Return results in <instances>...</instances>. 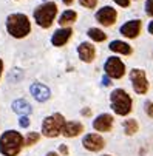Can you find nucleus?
<instances>
[{
	"instance_id": "423d86ee",
	"label": "nucleus",
	"mask_w": 153,
	"mask_h": 156,
	"mask_svg": "<svg viewBox=\"0 0 153 156\" xmlns=\"http://www.w3.org/2000/svg\"><path fill=\"white\" fill-rule=\"evenodd\" d=\"M104 70H105V74L112 79H121L124 74H125V65L124 62L119 59V57H108L105 65H104Z\"/></svg>"
},
{
	"instance_id": "412c9836",
	"label": "nucleus",
	"mask_w": 153,
	"mask_h": 156,
	"mask_svg": "<svg viewBox=\"0 0 153 156\" xmlns=\"http://www.w3.org/2000/svg\"><path fill=\"white\" fill-rule=\"evenodd\" d=\"M8 79L11 82H20L22 79H23V71H22L20 68H12L9 76H8Z\"/></svg>"
},
{
	"instance_id": "2eb2a0df",
	"label": "nucleus",
	"mask_w": 153,
	"mask_h": 156,
	"mask_svg": "<svg viewBox=\"0 0 153 156\" xmlns=\"http://www.w3.org/2000/svg\"><path fill=\"white\" fill-rule=\"evenodd\" d=\"M84 131V125L79 124V122H65L63 128H62V133H63V136H67V138H74L77 135H80V133Z\"/></svg>"
},
{
	"instance_id": "1a4fd4ad",
	"label": "nucleus",
	"mask_w": 153,
	"mask_h": 156,
	"mask_svg": "<svg viewBox=\"0 0 153 156\" xmlns=\"http://www.w3.org/2000/svg\"><path fill=\"white\" fill-rule=\"evenodd\" d=\"M141 28H142V22L139 19H133V20H128L127 23H124L119 28V33L127 39H136L141 33Z\"/></svg>"
},
{
	"instance_id": "7c9ffc66",
	"label": "nucleus",
	"mask_w": 153,
	"mask_h": 156,
	"mask_svg": "<svg viewBox=\"0 0 153 156\" xmlns=\"http://www.w3.org/2000/svg\"><path fill=\"white\" fill-rule=\"evenodd\" d=\"M91 113V111L88 110V108H85V110H82V115H90Z\"/></svg>"
},
{
	"instance_id": "2f4dec72",
	"label": "nucleus",
	"mask_w": 153,
	"mask_h": 156,
	"mask_svg": "<svg viewBox=\"0 0 153 156\" xmlns=\"http://www.w3.org/2000/svg\"><path fill=\"white\" fill-rule=\"evenodd\" d=\"M62 2H63L65 5H71V3H73V0H62Z\"/></svg>"
},
{
	"instance_id": "a211bd4d",
	"label": "nucleus",
	"mask_w": 153,
	"mask_h": 156,
	"mask_svg": "<svg viewBox=\"0 0 153 156\" xmlns=\"http://www.w3.org/2000/svg\"><path fill=\"white\" fill-rule=\"evenodd\" d=\"M77 19V14L76 11H71V9H67L65 12H62L60 19H59V25L60 27H67V25H71L73 22H76Z\"/></svg>"
},
{
	"instance_id": "f03ea898",
	"label": "nucleus",
	"mask_w": 153,
	"mask_h": 156,
	"mask_svg": "<svg viewBox=\"0 0 153 156\" xmlns=\"http://www.w3.org/2000/svg\"><path fill=\"white\" fill-rule=\"evenodd\" d=\"M22 145H23V138L19 131H5L0 138V153L5 156H16L20 151Z\"/></svg>"
},
{
	"instance_id": "6e6552de",
	"label": "nucleus",
	"mask_w": 153,
	"mask_h": 156,
	"mask_svg": "<svg viewBox=\"0 0 153 156\" xmlns=\"http://www.w3.org/2000/svg\"><path fill=\"white\" fill-rule=\"evenodd\" d=\"M118 19V12L112 6H104L96 12V20L104 27H112Z\"/></svg>"
},
{
	"instance_id": "7ed1b4c3",
	"label": "nucleus",
	"mask_w": 153,
	"mask_h": 156,
	"mask_svg": "<svg viewBox=\"0 0 153 156\" xmlns=\"http://www.w3.org/2000/svg\"><path fill=\"white\" fill-rule=\"evenodd\" d=\"M110 101H112V108L116 115L119 116H127L132 111V98L130 94L122 90V88H116V90L110 94Z\"/></svg>"
},
{
	"instance_id": "20e7f679",
	"label": "nucleus",
	"mask_w": 153,
	"mask_h": 156,
	"mask_svg": "<svg viewBox=\"0 0 153 156\" xmlns=\"http://www.w3.org/2000/svg\"><path fill=\"white\" fill-rule=\"evenodd\" d=\"M57 14V6L54 2H47L34 9V20L42 28H50L53 25V20Z\"/></svg>"
},
{
	"instance_id": "72a5a7b5",
	"label": "nucleus",
	"mask_w": 153,
	"mask_h": 156,
	"mask_svg": "<svg viewBox=\"0 0 153 156\" xmlns=\"http://www.w3.org/2000/svg\"><path fill=\"white\" fill-rule=\"evenodd\" d=\"M104 156H110V154H104Z\"/></svg>"
},
{
	"instance_id": "dca6fc26",
	"label": "nucleus",
	"mask_w": 153,
	"mask_h": 156,
	"mask_svg": "<svg viewBox=\"0 0 153 156\" xmlns=\"http://www.w3.org/2000/svg\"><path fill=\"white\" fill-rule=\"evenodd\" d=\"M108 48L113 53H119V54H124V56L132 54V47H130L127 42H122V40H113L110 45H108Z\"/></svg>"
},
{
	"instance_id": "393cba45",
	"label": "nucleus",
	"mask_w": 153,
	"mask_h": 156,
	"mask_svg": "<svg viewBox=\"0 0 153 156\" xmlns=\"http://www.w3.org/2000/svg\"><path fill=\"white\" fill-rule=\"evenodd\" d=\"M19 124H20V127H23V128L30 127V118H28V116H22V118L19 119Z\"/></svg>"
},
{
	"instance_id": "f257e3e1",
	"label": "nucleus",
	"mask_w": 153,
	"mask_h": 156,
	"mask_svg": "<svg viewBox=\"0 0 153 156\" xmlns=\"http://www.w3.org/2000/svg\"><path fill=\"white\" fill-rule=\"evenodd\" d=\"M6 30L8 33L16 37V39H22L30 34L31 31V23H30V19L25 16V14H20V12H16V14H11L8 16L6 19Z\"/></svg>"
},
{
	"instance_id": "b1692460",
	"label": "nucleus",
	"mask_w": 153,
	"mask_h": 156,
	"mask_svg": "<svg viewBox=\"0 0 153 156\" xmlns=\"http://www.w3.org/2000/svg\"><path fill=\"white\" fill-rule=\"evenodd\" d=\"M145 12L153 17V0H147V3H145Z\"/></svg>"
},
{
	"instance_id": "4468645a",
	"label": "nucleus",
	"mask_w": 153,
	"mask_h": 156,
	"mask_svg": "<svg viewBox=\"0 0 153 156\" xmlns=\"http://www.w3.org/2000/svg\"><path fill=\"white\" fill-rule=\"evenodd\" d=\"M71 34H73L71 28H60V30L54 31V34L51 37V43L54 47H63L65 43L70 40Z\"/></svg>"
},
{
	"instance_id": "a878e982",
	"label": "nucleus",
	"mask_w": 153,
	"mask_h": 156,
	"mask_svg": "<svg viewBox=\"0 0 153 156\" xmlns=\"http://www.w3.org/2000/svg\"><path fill=\"white\" fill-rule=\"evenodd\" d=\"M145 113L153 118V102H145Z\"/></svg>"
},
{
	"instance_id": "6ab92c4d",
	"label": "nucleus",
	"mask_w": 153,
	"mask_h": 156,
	"mask_svg": "<svg viewBox=\"0 0 153 156\" xmlns=\"http://www.w3.org/2000/svg\"><path fill=\"white\" fill-rule=\"evenodd\" d=\"M87 34H88V37L91 40H94V42H104L107 39V34L102 30H99V28H90Z\"/></svg>"
},
{
	"instance_id": "9d476101",
	"label": "nucleus",
	"mask_w": 153,
	"mask_h": 156,
	"mask_svg": "<svg viewBox=\"0 0 153 156\" xmlns=\"http://www.w3.org/2000/svg\"><path fill=\"white\" fill-rule=\"evenodd\" d=\"M30 91L33 94V98L37 101V102H45L50 99L51 96V91H50V88L47 85H43V83H39V82H34L31 87H30Z\"/></svg>"
},
{
	"instance_id": "aec40b11",
	"label": "nucleus",
	"mask_w": 153,
	"mask_h": 156,
	"mask_svg": "<svg viewBox=\"0 0 153 156\" xmlns=\"http://www.w3.org/2000/svg\"><path fill=\"white\" fill-rule=\"evenodd\" d=\"M138 128H139V125H138V122H136L135 119H127V121L124 122L125 135H128V136H133L135 133L138 131Z\"/></svg>"
},
{
	"instance_id": "f8f14e48",
	"label": "nucleus",
	"mask_w": 153,
	"mask_h": 156,
	"mask_svg": "<svg viewBox=\"0 0 153 156\" xmlns=\"http://www.w3.org/2000/svg\"><path fill=\"white\" fill-rule=\"evenodd\" d=\"M77 54H79L80 60H84V62H87V63H90V62L94 60L96 50H94V47L91 45V43L84 42V43H80V45L77 47Z\"/></svg>"
},
{
	"instance_id": "ddd939ff",
	"label": "nucleus",
	"mask_w": 153,
	"mask_h": 156,
	"mask_svg": "<svg viewBox=\"0 0 153 156\" xmlns=\"http://www.w3.org/2000/svg\"><path fill=\"white\" fill-rule=\"evenodd\" d=\"M93 127H94V130H98V131H104V133H105V131H110L112 127H113V116H112V115H107V113L99 115V116L94 119Z\"/></svg>"
},
{
	"instance_id": "f3484780",
	"label": "nucleus",
	"mask_w": 153,
	"mask_h": 156,
	"mask_svg": "<svg viewBox=\"0 0 153 156\" xmlns=\"http://www.w3.org/2000/svg\"><path fill=\"white\" fill-rule=\"evenodd\" d=\"M12 110L16 111L17 115H20V116H27V115L31 113L33 108H31V105L25 99H17V101L12 102Z\"/></svg>"
},
{
	"instance_id": "473e14b6",
	"label": "nucleus",
	"mask_w": 153,
	"mask_h": 156,
	"mask_svg": "<svg viewBox=\"0 0 153 156\" xmlns=\"http://www.w3.org/2000/svg\"><path fill=\"white\" fill-rule=\"evenodd\" d=\"M2 70H3V62L0 60V76H2Z\"/></svg>"
},
{
	"instance_id": "0eeeda50",
	"label": "nucleus",
	"mask_w": 153,
	"mask_h": 156,
	"mask_svg": "<svg viewBox=\"0 0 153 156\" xmlns=\"http://www.w3.org/2000/svg\"><path fill=\"white\" fill-rule=\"evenodd\" d=\"M130 80H132L133 90L138 94H145L148 91V82H147V77H145L144 70L133 68L132 71H130Z\"/></svg>"
},
{
	"instance_id": "c756f323",
	"label": "nucleus",
	"mask_w": 153,
	"mask_h": 156,
	"mask_svg": "<svg viewBox=\"0 0 153 156\" xmlns=\"http://www.w3.org/2000/svg\"><path fill=\"white\" fill-rule=\"evenodd\" d=\"M60 151H62L63 154H67V153H68V148L65 147V145H60Z\"/></svg>"
},
{
	"instance_id": "5701e85b",
	"label": "nucleus",
	"mask_w": 153,
	"mask_h": 156,
	"mask_svg": "<svg viewBox=\"0 0 153 156\" xmlns=\"http://www.w3.org/2000/svg\"><path fill=\"white\" fill-rule=\"evenodd\" d=\"M79 3L84 6V8H94L98 5V0H79Z\"/></svg>"
},
{
	"instance_id": "4be33fe9",
	"label": "nucleus",
	"mask_w": 153,
	"mask_h": 156,
	"mask_svg": "<svg viewBox=\"0 0 153 156\" xmlns=\"http://www.w3.org/2000/svg\"><path fill=\"white\" fill-rule=\"evenodd\" d=\"M39 133H30V135L27 136V141H25V144L27 145H33V144H36L37 141H39Z\"/></svg>"
},
{
	"instance_id": "bb28decb",
	"label": "nucleus",
	"mask_w": 153,
	"mask_h": 156,
	"mask_svg": "<svg viewBox=\"0 0 153 156\" xmlns=\"http://www.w3.org/2000/svg\"><path fill=\"white\" fill-rule=\"evenodd\" d=\"M113 2H116V3H118L119 6H122V8H128L132 0H113Z\"/></svg>"
},
{
	"instance_id": "cd10ccee",
	"label": "nucleus",
	"mask_w": 153,
	"mask_h": 156,
	"mask_svg": "<svg viewBox=\"0 0 153 156\" xmlns=\"http://www.w3.org/2000/svg\"><path fill=\"white\" fill-rule=\"evenodd\" d=\"M112 82H110V77H108V76H105L104 79H102V85H105V87H108V85H110Z\"/></svg>"
},
{
	"instance_id": "c85d7f7f",
	"label": "nucleus",
	"mask_w": 153,
	"mask_h": 156,
	"mask_svg": "<svg viewBox=\"0 0 153 156\" xmlns=\"http://www.w3.org/2000/svg\"><path fill=\"white\" fill-rule=\"evenodd\" d=\"M148 33H150V34L153 36V20H151L150 23H148Z\"/></svg>"
},
{
	"instance_id": "39448f33",
	"label": "nucleus",
	"mask_w": 153,
	"mask_h": 156,
	"mask_svg": "<svg viewBox=\"0 0 153 156\" xmlns=\"http://www.w3.org/2000/svg\"><path fill=\"white\" fill-rule=\"evenodd\" d=\"M65 125V119L60 113H54L48 118H45L42 124V133L48 138H56L57 135H60V131Z\"/></svg>"
},
{
	"instance_id": "9b49d317",
	"label": "nucleus",
	"mask_w": 153,
	"mask_h": 156,
	"mask_svg": "<svg viewBox=\"0 0 153 156\" xmlns=\"http://www.w3.org/2000/svg\"><path fill=\"white\" fill-rule=\"evenodd\" d=\"M82 144H84V147H85L87 150H90V151H99V150L104 148L105 141H104L99 135H96V133H90V135H87V136L84 138Z\"/></svg>"
}]
</instances>
